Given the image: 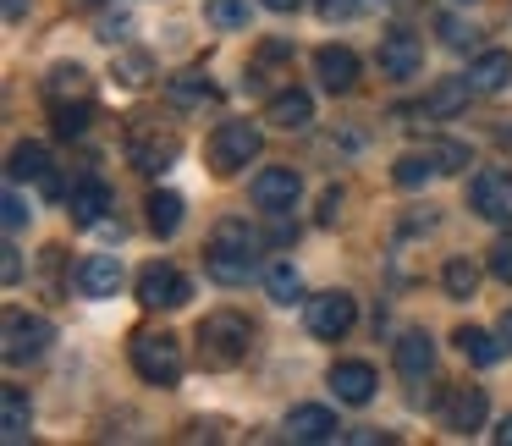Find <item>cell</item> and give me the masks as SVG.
I'll return each instance as SVG.
<instances>
[{"mask_svg":"<svg viewBox=\"0 0 512 446\" xmlns=\"http://www.w3.org/2000/svg\"><path fill=\"white\" fill-rule=\"evenodd\" d=\"M259 248H265V237L248 221H215L210 243H204V270H210L221 287H243L259 270Z\"/></svg>","mask_w":512,"mask_h":446,"instance_id":"1","label":"cell"},{"mask_svg":"<svg viewBox=\"0 0 512 446\" xmlns=\"http://www.w3.org/2000/svg\"><path fill=\"white\" fill-rule=\"evenodd\" d=\"M254 347V325L237 309H215L199 320V364L204 369H237Z\"/></svg>","mask_w":512,"mask_h":446,"instance_id":"2","label":"cell"},{"mask_svg":"<svg viewBox=\"0 0 512 446\" xmlns=\"http://www.w3.org/2000/svg\"><path fill=\"white\" fill-rule=\"evenodd\" d=\"M133 369L149 386H177L182 380V342L171 331H138L133 336Z\"/></svg>","mask_w":512,"mask_h":446,"instance_id":"3","label":"cell"},{"mask_svg":"<svg viewBox=\"0 0 512 446\" xmlns=\"http://www.w3.org/2000/svg\"><path fill=\"white\" fill-rule=\"evenodd\" d=\"M259 149H265V133L254 122H221L210 138V171L215 177H237L243 166H254Z\"/></svg>","mask_w":512,"mask_h":446,"instance_id":"4","label":"cell"},{"mask_svg":"<svg viewBox=\"0 0 512 446\" xmlns=\"http://www.w3.org/2000/svg\"><path fill=\"white\" fill-rule=\"evenodd\" d=\"M50 342H56V325L45 320V314H28V309H12L6 314V364H34V358L50 353Z\"/></svg>","mask_w":512,"mask_h":446,"instance_id":"5","label":"cell"},{"mask_svg":"<svg viewBox=\"0 0 512 446\" xmlns=\"http://www.w3.org/2000/svg\"><path fill=\"white\" fill-rule=\"evenodd\" d=\"M177 155H182L177 133H160V127H133V133H127V160H133V171H144V177L171 171Z\"/></svg>","mask_w":512,"mask_h":446,"instance_id":"6","label":"cell"},{"mask_svg":"<svg viewBox=\"0 0 512 446\" xmlns=\"http://www.w3.org/2000/svg\"><path fill=\"white\" fill-rule=\"evenodd\" d=\"M468 204H474L479 221H496V226H512V171H474V182H468Z\"/></svg>","mask_w":512,"mask_h":446,"instance_id":"7","label":"cell"},{"mask_svg":"<svg viewBox=\"0 0 512 446\" xmlns=\"http://www.w3.org/2000/svg\"><path fill=\"white\" fill-rule=\"evenodd\" d=\"M188 298H193V287L177 265H160L155 259V265L138 270V303H144V309H182Z\"/></svg>","mask_w":512,"mask_h":446,"instance_id":"8","label":"cell"},{"mask_svg":"<svg viewBox=\"0 0 512 446\" xmlns=\"http://www.w3.org/2000/svg\"><path fill=\"white\" fill-rule=\"evenodd\" d=\"M303 320H309V331L320 336V342H336V336H347V331H353L358 303H353V292H320V298H309Z\"/></svg>","mask_w":512,"mask_h":446,"instance_id":"9","label":"cell"},{"mask_svg":"<svg viewBox=\"0 0 512 446\" xmlns=\"http://www.w3.org/2000/svg\"><path fill=\"white\" fill-rule=\"evenodd\" d=\"M419 67H424V39L408 34V28H391V34L380 39V72L408 83V78H419Z\"/></svg>","mask_w":512,"mask_h":446,"instance_id":"10","label":"cell"},{"mask_svg":"<svg viewBox=\"0 0 512 446\" xmlns=\"http://www.w3.org/2000/svg\"><path fill=\"white\" fill-rule=\"evenodd\" d=\"M298 188H303V182H298V171H292V166H265L254 182H248V193H254V204L265 215L292 210V204H298Z\"/></svg>","mask_w":512,"mask_h":446,"instance_id":"11","label":"cell"},{"mask_svg":"<svg viewBox=\"0 0 512 446\" xmlns=\"http://www.w3.org/2000/svg\"><path fill=\"white\" fill-rule=\"evenodd\" d=\"M6 177H12V182H34L45 199H61V177H56V166H50L45 144H17V149H12V166H6Z\"/></svg>","mask_w":512,"mask_h":446,"instance_id":"12","label":"cell"},{"mask_svg":"<svg viewBox=\"0 0 512 446\" xmlns=\"http://www.w3.org/2000/svg\"><path fill=\"white\" fill-rule=\"evenodd\" d=\"M441 424L452 435H474L479 424H485V391L479 386H452L441 402Z\"/></svg>","mask_w":512,"mask_h":446,"instance_id":"13","label":"cell"},{"mask_svg":"<svg viewBox=\"0 0 512 446\" xmlns=\"http://www.w3.org/2000/svg\"><path fill=\"white\" fill-rule=\"evenodd\" d=\"M375 369L364 364V358H342V364H331V391L336 402H347V408H364L369 397H375Z\"/></svg>","mask_w":512,"mask_h":446,"instance_id":"14","label":"cell"},{"mask_svg":"<svg viewBox=\"0 0 512 446\" xmlns=\"http://www.w3.org/2000/svg\"><path fill=\"white\" fill-rule=\"evenodd\" d=\"M105 210H111V188H105L100 177H78L72 182V193H67V215H72V226H100L105 221Z\"/></svg>","mask_w":512,"mask_h":446,"instance_id":"15","label":"cell"},{"mask_svg":"<svg viewBox=\"0 0 512 446\" xmlns=\"http://www.w3.org/2000/svg\"><path fill=\"white\" fill-rule=\"evenodd\" d=\"M287 435L303 446H320V441H336L342 435V424H336L331 408H320V402H303V408L287 413Z\"/></svg>","mask_w":512,"mask_h":446,"instance_id":"16","label":"cell"},{"mask_svg":"<svg viewBox=\"0 0 512 446\" xmlns=\"http://www.w3.org/2000/svg\"><path fill=\"white\" fill-rule=\"evenodd\" d=\"M474 78H441L430 94H424V116L430 122H452V116H463L468 111V100H474Z\"/></svg>","mask_w":512,"mask_h":446,"instance_id":"17","label":"cell"},{"mask_svg":"<svg viewBox=\"0 0 512 446\" xmlns=\"http://www.w3.org/2000/svg\"><path fill=\"white\" fill-rule=\"evenodd\" d=\"M72 281H78L83 298H116V287H122V259L116 254H89Z\"/></svg>","mask_w":512,"mask_h":446,"instance_id":"18","label":"cell"},{"mask_svg":"<svg viewBox=\"0 0 512 446\" xmlns=\"http://www.w3.org/2000/svg\"><path fill=\"white\" fill-rule=\"evenodd\" d=\"M314 72H320V83L331 94H353L358 89V56L347 45H325L320 56H314Z\"/></svg>","mask_w":512,"mask_h":446,"instance_id":"19","label":"cell"},{"mask_svg":"<svg viewBox=\"0 0 512 446\" xmlns=\"http://www.w3.org/2000/svg\"><path fill=\"white\" fill-rule=\"evenodd\" d=\"M28 430H34V402H28L23 386H0V435L12 446L28 441Z\"/></svg>","mask_w":512,"mask_h":446,"instance_id":"20","label":"cell"},{"mask_svg":"<svg viewBox=\"0 0 512 446\" xmlns=\"http://www.w3.org/2000/svg\"><path fill=\"white\" fill-rule=\"evenodd\" d=\"M265 122L281 127V133H303V127L314 122V100L303 89H287V94H276V100L265 105Z\"/></svg>","mask_w":512,"mask_h":446,"instance_id":"21","label":"cell"},{"mask_svg":"<svg viewBox=\"0 0 512 446\" xmlns=\"http://www.w3.org/2000/svg\"><path fill=\"white\" fill-rule=\"evenodd\" d=\"M468 78H474L479 94H501L512 83V50H479L474 67H468Z\"/></svg>","mask_w":512,"mask_h":446,"instance_id":"22","label":"cell"},{"mask_svg":"<svg viewBox=\"0 0 512 446\" xmlns=\"http://www.w3.org/2000/svg\"><path fill=\"white\" fill-rule=\"evenodd\" d=\"M430 369H435V342L424 331H408L397 342V375L402 380H424Z\"/></svg>","mask_w":512,"mask_h":446,"instance_id":"23","label":"cell"},{"mask_svg":"<svg viewBox=\"0 0 512 446\" xmlns=\"http://www.w3.org/2000/svg\"><path fill=\"white\" fill-rule=\"evenodd\" d=\"M45 100H50V105L89 100V72H83L78 61H61V67H50V78H45Z\"/></svg>","mask_w":512,"mask_h":446,"instance_id":"24","label":"cell"},{"mask_svg":"<svg viewBox=\"0 0 512 446\" xmlns=\"http://www.w3.org/2000/svg\"><path fill=\"white\" fill-rule=\"evenodd\" d=\"M452 342H457V353H463L468 364H479V369L501 364V353H507V342H496V336H490V331H479V325H457V331H452Z\"/></svg>","mask_w":512,"mask_h":446,"instance_id":"25","label":"cell"},{"mask_svg":"<svg viewBox=\"0 0 512 446\" xmlns=\"http://www.w3.org/2000/svg\"><path fill=\"white\" fill-rule=\"evenodd\" d=\"M182 210H188V204H182V193H149V232L155 237H171L182 226Z\"/></svg>","mask_w":512,"mask_h":446,"instance_id":"26","label":"cell"},{"mask_svg":"<svg viewBox=\"0 0 512 446\" xmlns=\"http://www.w3.org/2000/svg\"><path fill=\"white\" fill-rule=\"evenodd\" d=\"M391 177H397V188H424L430 177H441V166H435L430 149H413V155H402L397 166H391Z\"/></svg>","mask_w":512,"mask_h":446,"instance_id":"27","label":"cell"},{"mask_svg":"<svg viewBox=\"0 0 512 446\" xmlns=\"http://www.w3.org/2000/svg\"><path fill=\"white\" fill-rule=\"evenodd\" d=\"M166 100L171 105H210L215 100V83L199 78V72H177V78L166 83Z\"/></svg>","mask_w":512,"mask_h":446,"instance_id":"28","label":"cell"},{"mask_svg":"<svg viewBox=\"0 0 512 446\" xmlns=\"http://www.w3.org/2000/svg\"><path fill=\"white\" fill-rule=\"evenodd\" d=\"M265 292H270L276 303H298V298H303V276L292 270V259H276V265L265 270Z\"/></svg>","mask_w":512,"mask_h":446,"instance_id":"29","label":"cell"},{"mask_svg":"<svg viewBox=\"0 0 512 446\" xmlns=\"http://www.w3.org/2000/svg\"><path fill=\"white\" fill-rule=\"evenodd\" d=\"M50 116H56V138H83L94 122V105L89 100H72V105H50Z\"/></svg>","mask_w":512,"mask_h":446,"instance_id":"30","label":"cell"},{"mask_svg":"<svg viewBox=\"0 0 512 446\" xmlns=\"http://www.w3.org/2000/svg\"><path fill=\"white\" fill-rule=\"evenodd\" d=\"M441 287L452 292V298H474V292H479V270L468 265V259H452V265L441 270Z\"/></svg>","mask_w":512,"mask_h":446,"instance_id":"31","label":"cell"},{"mask_svg":"<svg viewBox=\"0 0 512 446\" xmlns=\"http://www.w3.org/2000/svg\"><path fill=\"white\" fill-rule=\"evenodd\" d=\"M204 17H210L215 28H243L248 23V6H243V0H210Z\"/></svg>","mask_w":512,"mask_h":446,"instance_id":"32","label":"cell"},{"mask_svg":"<svg viewBox=\"0 0 512 446\" xmlns=\"http://www.w3.org/2000/svg\"><path fill=\"white\" fill-rule=\"evenodd\" d=\"M490 276L512 287V232H501L496 243H490Z\"/></svg>","mask_w":512,"mask_h":446,"instance_id":"33","label":"cell"},{"mask_svg":"<svg viewBox=\"0 0 512 446\" xmlns=\"http://www.w3.org/2000/svg\"><path fill=\"white\" fill-rule=\"evenodd\" d=\"M314 12H320L325 23H353V17L364 12V0H314Z\"/></svg>","mask_w":512,"mask_h":446,"instance_id":"34","label":"cell"},{"mask_svg":"<svg viewBox=\"0 0 512 446\" xmlns=\"http://www.w3.org/2000/svg\"><path fill=\"white\" fill-rule=\"evenodd\" d=\"M441 45L446 50H468V45H474V28L457 23V17H441Z\"/></svg>","mask_w":512,"mask_h":446,"instance_id":"35","label":"cell"},{"mask_svg":"<svg viewBox=\"0 0 512 446\" xmlns=\"http://www.w3.org/2000/svg\"><path fill=\"white\" fill-rule=\"evenodd\" d=\"M424 149L435 155V166H441V171H463L468 166V149L463 144H424Z\"/></svg>","mask_w":512,"mask_h":446,"instance_id":"36","label":"cell"},{"mask_svg":"<svg viewBox=\"0 0 512 446\" xmlns=\"http://www.w3.org/2000/svg\"><path fill=\"white\" fill-rule=\"evenodd\" d=\"M0 210H6V215H0V221H6V232H23V226H28V210H23V199H17V188L0 199Z\"/></svg>","mask_w":512,"mask_h":446,"instance_id":"37","label":"cell"},{"mask_svg":"<svg viewBox=\"0 0 512 446\" xmlns=\"http://www.w3.org/2000/svg\"><path fill=\"white\" fill-rule=\"evenodd\" d=\"M116 78L133 83V89H138V83L149 78V61H144V56H122V61H116Z\"/></svg>","mask_w":512,"mask_h":446,"instance_id":"38","label":"cell"},{"mask_svg":"<svg viewBox=\"0 0 512 446\" xmlns=\"http://www.w3.org/2000/svg\"><path fill=\"white\" fill-rule=\"evenodd\" d=\"M336 215H342V188H325V193H320V215H314V221H320V226H336Z\"/></svg>","mask_w":512,"mask_h":446,"instance_id":"39","label":"cell"},{"mask_svg":"<svg viewBox=\"0 0 512 446\" xmlns=\"http://www.w3.org/2000/svg\"><path fill=\"white\" fill-rule=\"evenodd\" d=\"M0 276H6V287H17V281H23V259H17L12 243L0 248Z\"/></svg>","mask_w":512,"mask_h":446,"instance_id":"40","label":"cell"},{"mask_svg":"<svg viewBox=\"0 0 512 446\" xmlns=\"http://www.w3.org/2000/svg\"><path fill=\"white\" fill-rule=\"evenodd\" d=\"M292 237H298V226L287 221V210H281V215H270V243H292Z\"/></svg>","mask_w":512,"mask_h":446,"instance_id":"41","label":"cell"},{"mask_svg":"<svg viewBox=\"0 0 512 446\" xmlns=\"http://www.w3.org/2000/svg\"><path fill=\"white\" fill-rule=\"evenodd\" d=\"M28 17V0H6V23H23Z\"/></svg>","mask_w":512,"mask_h":446,"instance_id":"42","label":"cell"},{"mask_svg":"<svg viewBox=\"0 0 512 446\" xmlns=\"http://www.w3.org/2000/svg\"><path fill=\"white\" fill-rule=\"evenodd\" d=\"M347 441H358V446H375V441H386V435H380V430H353Z\"/></svg>","mask_w":512,"mask_h":446,"instance_id":"43","label":"cell"},{"mask_svg":"<svg viewBox=\"0 0 512 446\" xmlns=\"http://www.w3.org/2000/svg\"><path fill=\"white\" fill-rule=\"evenodd\" d=\"M501 342H507V353H512V303H507V314H501Z\"/></svg>","mask_w":512,"mask_h":446,"instance_id":"44","label":"cell"},{"mask_svg":"<svg viewBox=\"0 0 512 446\" xmlns=\"http://www.w3.org/2000/svg\"><path fill=\"white\" fill-rule=\"evenodd\" d=\"M496 446H512V413L501 419V430H496Z\"/></svg>","mask_w":512,"mask_h":446,"instance_id":"45","label":"cell"},{"mask_svg":"<svg viewBox=\"0 0 512 446\" xmlns=\"http://www.w3.org/2000/svg\"><path fill=\"white\" fill-rule=\"evenodd\" d=\"M265 6H270V12H298L303 0H265Z\"/></svg>","mask_w":512,"mask_h":446,"instance_id":"46","label":"cell"},{"mask_svg":"<svg viewBox=\"0 0 512 446\" xmlns=\"http://www.w3.org/2000/svg\"><path fill=\"white\" fill-rule=\"evenodd\" d=\"M89 6H94V0H89Z\"/></svg>","mask_w":512,"mask_h":446,"instance_id":"47","label":"cell"}]
</instances>
